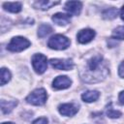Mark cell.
<instances>
[{
	"label": "cell",
	"mask_w": 124,
	"mask_h": 124,
	"mask_svg": "<svg viewBox=\"0 0 124 124\" xmlns=\"http://www.w3.org/2000/svg\"><path fill=\"white\" fill-rule=\"evenodd\" d=\"M32 66L37 74H43L47 68V58L42 53H36L32 56Z\"/></svg>",
	"instance_id": "cell-5"
},
{
	"label": "cell",
	"mask_w": 124,
	"mask_h": 124,
	"mask_svg": "<svg viewBox=\"0 0 124 124\" xmlns=\"http://www.w3.org/2000/svg\"><path fill=\"white\" fill-rule=\"evenodd\" d=\"M120 16H121L122 20H124V6L121 8V11H120Z\"/></svg>",
	"instance_id": "cell-24"
},
{
	"label": "cell",
	"mask_w": 124,
	"mask_h": 124,
	"mask_svg": "<svg viewBox=\"0 0 124 124\" xmlns=\"http://www.w3.org/2000/svg\"><path fill=\"white\" fill-rule=\"evenodd\" d=\"M71 84H72V80L67 76H59V77L55 78L52 81V87L57 90L66 89V88L70 87Z\"/></svg>",
	"instance_id": "cell-8"
},
{
	"label": "cell",
	"mask_w": 124,
	"mask_h": 124,
	"mask_svg": "<svg viewBox=\"0 0 124 124\" xmlns=\"http://www.w3.org/2000/svg\"><path fill=\"white\" fill-rule=\"evenodd\" d=\"M2 124H15V123H13V122H4Z\"/></svg>",
	"instance_id": "cell-25"
},
{
	"label": "cell",
	"mask_w": 124,
	"mask_h": 124,
	"mask_svg": "<svg viewBox=\"0 0 124 124\" xmlns=\"http://www.w3.org/2000/svg\"><path fill=\"white\" fill-rule=\"evenodd\" d=\"M118 75L120 78H124V61L120 64V66L118 68Z\"/></svg>",
	"instance_id": "cell-22"
},
{
	"label": "cell",
	"mask_w": 124,
	"mask_h": 124,
	"mask_svg": "<svg viewBox=\"0 0 124 124\" xmlns=\"http://www.w3.org/2000/svg\"><path fill=\"white\" fill-rule=\"evenodd\" d=\"M95 37V31L90 28H85L80 30L77 34V40L80 44H87L91 42Z\"/></svg>",
	"instance_id": "cell-7"
},
{
	"label": "cell",
	"mask_w": 124,
	"mask_h": 124,
	"mask_svg": "<svg viewBox=\"0 0 124 124\" xmlns=\"http://www.w3.org/2000/svg\"><path fill=\"white\" fill-rule=\"evenodd\" d=\"M82 9V3L79 1H68L65 4V10L73 15V16H78Z\"/></svg>",
	"instance_id": "cell-9"
},
{
	"label": "cell",
	"mask_w": 124,
	"mask_h": 124,
	"mask_svg": "<svg viewBox=\"0 0 124 124\" xmlns=\"http://www.w3.org/2000/svg\"><path fill=\"white\" fill-rule=\"evenodd\" d=\"M46 99H47L46 91L44 88H37L26 97V102L34 106H42L46 103Z\"/></svg>",
	"instance_id": "cell-3"
},
{
	"label": "cell",
	"mask_w": 124,
	"mask_h": 124,
	"mask_svg": "<svg viewBox=\"0 0 124 124\" xmlns=\"http://www.w3.org/2000/svg\"><path fill=\"white\" fill-rule=\"evenodd\" d=\"M52 28L50 25L48 24H41L38 28V37L39 38H44L46 36H47L49 33H51Z\"/></svg>",
	"instance_id": "cell-16"
},
{
	"label": "cell",
	"mask_w": 124,
	"mask_h": 124,
	"mask_svg": "<svg viewBox=\"0 0 124 124\" xmlns=\"http://www.w3.org/2000/svg\"><path fill=\"white\" fill-rule=\"evenodd\" d=\"M71 20V17L67 14H62V13H56L52 16V21L56 23L57 25L64 26L67 25Z\"/></svg>",
	"instance_id": "cell-11"
},
{
	"label": "cell",
	"mask_w": 124,
	"mask_h": 124,
	"mask_svg": "<svg viewBox=\"0 0 124 124\" xmlns=\"http://www.w3.org/2000/svg\"><path fill=\"white\" fill-rule=\"evenodd\" d=\"M118 11L115 8H108L103 12V17L106 19H113L117 16Z\"/></svg>",
	"instance_id": "cell-17"
},
{
	"label": "cell",
	"mask_w": 124,
	"mask_h": 124,
	"mask_svg": "<svg viewBox=\"0 0 124 124\" xmlns=\"http://www.w3.org/2000/svg\"><path fill=\"white\" fill-rule=\"evenodd\" d=\"M29 46H30V42L26 38L21 36H16L11 40V42L7 46V48L13 52H19L26 49Z\"/></svg>",
	"instance_id": "cell-4"
},
{
	"label": "cell",
	"mask_w": 124,
	"mask_h": 124,
	"mask_svg": "<svg viewBox=\"0 0 124 124\" xmlns=\"http://www.w3.org/2000/svg\"><path fill=\"white\" fill-rule=\"evenodd\" d=\"M99 97H100V93L96 90H88V91H85L81 95V99L86 103L95 102L99 99Z\"/></svg>",
	"instance_id": "cell-12"
},
{
	"label": "cell",
	"mask_w": 124,
	"mask_h": 124,
	"mask_svg": "<svg viewBox=\"0 0 124 124\" xmlns=\"http://www.w3.org/2000/svg\"><path fill=\"white\" fill-rule=\"evenodd\" d=\"M4 10L10 12V13H19L22 9L20 2H5L3 4Z\"/></svg>",
	"instance_id": "cell-13"
},
{
	"label": "cell",
	"mask_w": 124,
	"mask_h": 124,
	"mask_svg": "<svg viewBox=\"0 0 124 124\" xmlns=\"http://www.w3.org/2000/svg\"><path fill=\"white\" fill-rule=\"evenodd\" d=\"M58 110H59L60 114H62V115L73 116L78 112V108L74 104H62L58 107Z\"/></svg>",
	"instance_id": "cell-10"
},
{
	"label": "cell",
	"mask_w": 124,
	"mask_h": 124,
	"mask_svg": "<svg viewBox=\"0 0 124 124\" xmlns=\"http://www.w3.org/2000/svg\"><path fill=\"white\" fill-rule=\"evenodd\" d=\"M50 65L57 70H63V71H69L72 70L75 66L74 61L72 59H59V58H52L49 61Z\"/></svg>",
	"instance_id": "cell-6"
},
{
	"label": "cell",
	"mask_w": 124,
	"mask_h": 124,
	"mask_svg": "<svg viewBox=\"0 0 124 124\" xmlns=\"http://www.w3.org/2000/svg\"><path fill=\"white\" fill-rule=\"evenodd\" d=\"M32 124H47V119L46 117H40L32 122Z\"/></svg>",
	"instance_id": "cell-21"
},
{
	"label": "cell",
	"mask_w": 124,
	"mask_h": 124,
	"mask_svg": "<svg viewBox=\"0 0 124 124\" xmlns=\"http://www.w3.org/2000/svg\"><path fill=\"white\" fill-rule=\"evenodd\" d=\"M11 79V73L6 68L1 69V85H5Z\"/></svg>",
	"instance_id": "cell-20"
},
{
	"label": "cell",
	"mask_w": 124,
	"mask_h": 124,
	"mask_svg": "<svg viewBox=\"0 0 124 124\" xmlns=\"http://www.w3.org/2000/svg\"><path fill=\"white\" fill-rule=\"evenodd\" d=\"M112 38L116 40H124V25L118 26L112 31Z\"/></svg>",
	"instance_id": "cell-19"
},
{
	"label": "cell",
	"mask_w": 124,
	"mask_h": 124,
	"mask_svg": "<svg viewBox=\"0 0 124 124\" xmlns=\"http://www.w3.org/2000/svg\"><path fill=\"white\" fill-rule=\"evenodd\" d=\"M106 113H107V115H108V117H110V118H118V117L121 116V112H120L119 110L113 109V108H111V103H109L108 107L107 108Z\"/></svg>",
	"instance_id": "cell-18"
},
{
	"label": "cell",
	"mask_w": 124,
	"mask_h": 124,
	"mask_svg": "<svg viewBox=\"0 0 124 124\" xmlns=\"http://www.w3.org/2000/svg\"><path fill=\"white\" fill-rule=\"evenodd\" d=\"M108 68L101 54L91 56L85 64L83 70L80 71V78L88 83L99 82L103 80L108 74Z\"/></svg>",
	"instance_id": "cell-1"
},
{
	"label": "cell",
	"mask_w": 124,
	"mask_h": 124,
	"mask_svg": "<svg viewBox=\"0 0 124 124\" xmlns=\"http://www.w3.org/2000/svg\"><path fill=\"white\" fill-rule=\"evenodd\" d=\"M70 40L61 34H56L52 37L49 38L48 42H47V46L49 48L52 49H56V50H62V49H66L70 46Z\"/></svg>",
	"instance_id": "cell-2"
},
{
	"label": "cell",
	"mask_w": 124,
	"mask_h": 124,
	"mask_svg": "<svg viewBox=\"0 0 124 124\" xmlns=\"http://www.w3.org/2000/svg\"><path fill=\"white\" fill-rule=\"evenodd\" d=\"M59 4V2H54V1H46V0H44V1H36V2H33V6L36 8V9H41V10H47L55 5Z\"/></svg>",
	"instance_id": "cell-14"
},
{
	"label": "cell",
	"mask_w": 124,
	"mask_h": 124,
	"mask_svg": "<svg viewBox=\"0 0 124 124\" xmlns=\"http://www.w3.org/2000/svg\"><path fill=\"white\" fill-rule=\"evenodd\" d=\"M17 105L16 101H1V109L3 113H9L13 110V108Z\"/></svg>",
	"instance_id": "cell-15"
},
{
	"label": "cell",
	"mask_w": 124,
	"mask_h": 124,
	"mask_svg": "<svg viewBox=\"0 0 124 124\" xmlns=\"http://www.w3.org/2000/svg\"><path fill=\"white\" fill-rule=\"evenodd\" d=\"M118 100H119V102H120L121 105H124V91H121V92L119 93Z\"/></svg>",
	"instance_id": "cell-23"
}]
</instances>
